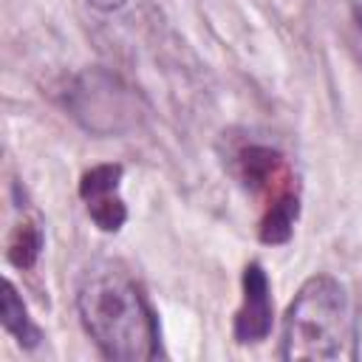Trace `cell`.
Instances as JSON below:
<instances>
[{
    "label": "cell",
    "instance_id": "6",
    "mask_svg": "<svg viewBox=\"0 0 362 362\" xmlns=\"http://www.w3.org/2000/svg\"><path fill=\"white\" fill-rule=\"evenodd\" d=\"M122 173V164H96L79 178V198L102 232H119L127 221V206L119 195Z\"/></svg>",
    "mask_w": 362,
    "mask_h": 362
},
{
    "label": "cell",
    "instance_id": "4",
    "mask_svg": "<svg viewBox=\"0 0 362 362\" xmlns=\"http://www.w3.org/2000/svg\"><path fill=\"white\" fill-rule=\"evenodd\" d=\"M68 113L90 133L116 136L139 124V102L133 90L102 68L82 71L65 90Z\"/></svg>",
    "mask_w": 362,
    "mask_h": 362
},
{
    "label": "cell",
    "instance_id": "7",
    "mask_svg": "<svg viewBox=\"0 0 362 362\" xmlns=\"http://www.w3.org/2000/svg\"><path fill=\"white\" fill-rule=\"evenodd\" d=\"M0 322L3 328L23 345V348H37L42 339V331L34 325V320L28 317L25 303L20 300L17 288L11 280L3 283V294H0Z\"/></svg>",
    "mask_w": 362,
    "mask_h": 362
},
{
    "label": "cell",
    "instance_id": "3",
    "mask_svg": "<svg viewBox=\"0 0 362 362\" xmlns=\"http://www.w3.org/2000/svg\"><path fill=\"white\" fill-rule=\"evenodd\" d=\"M229 167L240 187L263 201L260 215V240L280 246L291 238L297 215H300V192H297V175L288 164V158L257 141H246L229 156Z\"/></svg>",
    "mask_w": 362,
    "mask_h": 362
},
{
    "label": "cell",
    "instance_id": "1",
    "mask_svg": "<svg viewBox=\"0 0 362 362\" xmlns=\"http://www.w3.org/2000/svg\"><path fill=\"white\" fill-rule=\"evenodd\" d=\"M76 314L85 334L116 362H147L161 354V331L139 283L113 260H93L76 280Z\"/></svg>",
    "mask_w": 362,
    "mask_h": 362
},
{
    "label": "cell",
    "instance_id": "5",
    "mask_svg": "<svg viewBox=\"0 0 362 362\" xmlns=\"http://www.w3.org/2000/svg\"><path fill=\"white\" fill-rule=\"evenodd\" d=\"M240 288L243 297L232 320V337L240 345H255L272 334V286H269V274L257 260L246 263L240 274Z\"/></svg>",
    "mask_w": 362,
    "mask_h": 362
},
{
    "label": "cell",
    "instance_id": "9",
    "mask_svg": "<svg viewBox=\"0 0 362 362\" xmlns=\"http://www.w3.org/2000/svg\"><path fill=\"white\" fill-rule=\"evenodd\" d=\"M93 6H99V8H116V6H122L124 0H90Z\"/></svg>",
    "mask_w": 362,
    "mask_h": 362
},
{
    "label": "cell",
    "instance_id": "8",
    "mask_svg": "<svg viewBox=\"0 0 362 362\" xmlns=\"http://www.w3.org/2000/svg\"><path fill=\"white\" fill-rule=\"evenodd\" d=\"M42 226L31 218H23L11 235H8V243H6V257L17 266V269H31L37 260H40V252H42Z\"/></svg>",
    "mask_w": 362,
    "mask_h": 362
},
{
    "label": "cell",
    "instance_id": "2",
    "mask_svg": "<svg viewBox=\"0 0 362 362\" xmlns=\"http://www.w3.org/2000/svg\"><path fill=\"white\" fill-rule=\"evenodd\" d=\"M356 300L334 274H311L283 314L280 359H356Z\"/></svg>",
    "mask_w": 362,
    "mask_h": 362
}]
</instances>
